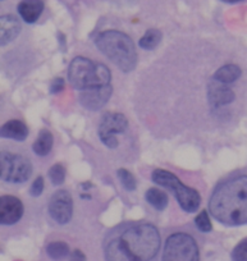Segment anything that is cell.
<instances>
[{
	"mask_svg": "<svg viewBox=\"0 0 247 261\" xmlns=\"http://www.w3.org/2000/svg\"><path fill=\"white\" fill-rule=\"evenodd\" d=\"M195 224L196 227H197V229L204 233L210 232L211 228H213V225H211V222H210V218H209V214L206 210H203V212L196 217Z\"/></svg>",
	"mask_w": 247,
	"mask_h": 261,
	"instance_id": "603a6c76",
	"label": "cell"
},
{
	"mask_svg": "<svg viewBox=\"0 0 247 261\" xmlns=\"http://www.w3.org/2000/svg\"><path fill=\"white\" fill-rule=\"evenodd\" d=\"M21 31V23L14 16L2 17V46L8 45L18 36Z\"/></svg>",
	"mask_w": 247,
	"mask_h": 261,
	"instance_id": "9a60e30c",
	"label": "cell"
},
{
	"mask_svg": "<svg viewBox=\"0 0 247 261\" xmlns=\"http://www.w3.org/2000/svg\"><path fill=\"white\" fill-rule=\"evenodd\" d=\"M215 81V80H214ZM236 95L229 87L224 86L220 82H210L208 86V100L213 108H221L224 105L231 104Z\"/></svg>",
	"mask_w": 247,
	"mask_h": 261,
	"instance_id": "7c38bea8",
	"label": "cell"
},
{
	"mask_svg": "<svg viewBox=\"0 0 247 261\" xmlns=\"http://www.w3.org/2000/svg\"><path fill=\"white\" fill-rule=\"evenodd\" d=\"M112 86L107 85V86H96L90 87V89L81 91L80 95V102L84 108L87 110H99L104 107L108 102V100L112 96Z\"/></svg>",
	"mask_w": 247,
	"mask_h": 261,
	"instance_id": "30bf717a",
	"label": "cell"
},
{
	"mask_svg": "<svg viewBox=\"0 0 247 261\" xmlns=\"http://www.w3.org/2000/svg\"><path fill=\"white\" fill-rule=\"evenodd\" d=\"M154 182L161 187L170 190L177 199L180 206L186 213H195L201 205V196L193 188L187 187L180 180V178L176 177L173 173L164 169H155L151 174Z\"/></svg>",
	"mask_w": 247,
	"mask_h": 261,
	"instance_id": "5b68a950",
	"label": "cell"
},
{
	"mask_svg": "<svg viewBox=\"0 0 247 261\" xmlns=\"http://www.w3.org/2000/svg\"><path fill=\"white\" fill-rule=\"evenodd\" d=\"M23 205L16 196H3L0 199V223L2 224H16L23 215Z\"/></svg>",
	"mask_w": 247,
	"mask_h": 261,
	"instance_id": "8fae6325",
	"label": "cell"
},
{
	"mask_svg": "<svg viewBox=\"0 0 247 261\" xmlns=\"http://www.w3.org/2000/svg\"><path fill=\"white\" fill-rule=\"evenodd\" d=\"M241 77V68L236 64H227L220 67L214 73V80L220 84H232Z\"/></svg>",
	"mask_w": 247,
	"mask_h": 261,
	"instance_id": "e0dca14e",
	"label": "cell"
},
{
	"mask_svg": "<svg viewBox=\"0 0 247 261\" xmlns=\"http://www.w3.org/2000/svg\"><path fill=\"white\" fill-rule=\"evenodd\" d=\"M2 179L9 183L26 182L32 174V165L27 158L4 151L2 154Z\"/></svg>",
	"mask_w": 247,
	"mask_h": 261,
	"instance_id": "52a82bcc",
	"label": "cell"
},
{
	"mask_svg": "<svg viewBox=\"0 0 247 261\" xmlns=\"http://www.w3.org/2000/svg\"><path fill=\"white\" fill-rule=\"evenodd\" d=\"M63 89H64V81H63L62 79H55L54 82L52 84V87H50L52 94H58V92L62 91Z\"/></svg>",
	"mask_w": 247,
	"mask_h": 261,
	"instance_id": "484cf974",
	"label": "cell"
},
{
	"mask_svg": "<svg viewBox=\"0 0 247 261\" xmlns=\"http://www.w3.org/2000/svg\"><path fill=\"white\" fill-rule=\"evenodd\" d=\"M160 248V234L150 223H133L110 236L104 245L107 261H151Z\"/></svg>",
	"mask_w": 247,
	"mask_h": 261,
	"instance_id": "6da1fadb",
	"label": "cell"
},
{
	"mask_svg": "<svg viewBox=\"0 0 247 261\" xmlns=\"http://www.w3.org/2000/svg\"><path fill=\"white\" fill-rule=\"evenodd\" d=\"M42 191H44V178L37 177L31 186V195L37 197V196L41 195Z\"/></svg>",
	"mask_w": 247,
	"mask_h": 261,
	"instance_id": "d4e9b609",
	"label": "cell"
},
{
	"mask_svg": "<svg viewBox=\"0 0 247 261\" xmlns=\"http://www.w3.org/2000/svg\"><path fill=\"white\" fill-rule=\"evenodd\" d=\"M97 49L122 72H131L137 64V53L132 39L115 30L100 32L95 39Z\"/></svg>",
	"mask_w": 247,
	"mask_h": 261,
	"instance_id": "3957f363",
	"label": "cell"
},
{
	"mask_svg": "<svg viewBox=\"0 0 247 261\" xmlns=\"http://www.w3.org/2000/svg\"><path fill=\"white\" fill-rule=\"evenodd\" d=\"M161 37L163 36H161V32L159 30L151 29L149 31H146L145 35L141 37L140 41H138V45H140V47H142L145 50H153L160 44Z\"/></svg>",
	"mask_w": 247,
	"mask_h": 261,
	"instance_id": "d6986e66",
	"label": "cell"
},
{
	"mask_svg": "<svg viewBox=\"0 0 247 261\" xmlns=\"http://www.w3.org/2000/svg\"><path fill=\"white\" fill-rule=\"evenodd\" d=\"M44 11L42 0H22L18 4V13L27 23H34Z\"/></svg>",
	"mask_w": 247,
	"mask_h": 261,
	"instance_id": "4fadbf2b",
	"label": "cell"
},
{
	"mask_svg": "<svg viewBox=\"0 0 247 261\" xmlns=\"http://www.w3.org/2000/svg\"><path fill=\"white\" fill-rule=\"evenodd\" d=\"M233 261H247V238L242 240L232 252Z\"/></svg>",
	"mask_w": 247,
	"mask_h": 261,
	"instance_id": "cb8c5ba5",
	"label": "cell"
},
{
	"mask_svg": "<svg viewBox=\"0 0 247 261\" xmlns=\"http://www.w3.org/2000/svg\"><path fill=\"white\" fill-rule=\"evenodd\" d=\"M163 261H200L195 238L185 232L170 234L164 246Z\"/></svg>",
	"mask_w": 247,
	"mask_h": 261,
	"instance_id": "8992f818",
	"label": "cell"
},
{
	"mask_svg": "<svg viewBox=\"0 0 247 261\" xmlns=\"http://www.w3.org/2000/svg\"><path fill=\"white\" fill-rule=\"evenodd\" d=\"M0 135L4 139H11L14 141H23L29 136V128L21 120H9L0 129Z\"/></svg>",
	"mask_w": 247,
	"mask_h": 261,
	"instance_id": "5bb4252c",
	"label": "cell"
},
{
	"mask_svg": "<svg viewBox=\"0 0 247 261\" xmlns=\"http://www.w3.org/2000/svg\"><path fill=\"white\" fill-rule=\"evenodd\" d=\"M49 214L58 224H67L73 215V200L68 191H57L49 201Z\"/></svg>",
	"mask_w": 247,
	"mask_h": 261,
	"instance_id": "9c48e42d",
	"label": "cell"
},
{
	"mask_svg": "<svg viewBox=\"0 0 247 261\" xmlns=\"http://www.w3.org/2000/svg\"><path fill=\"white\" fill-rule=\"evenodd\" d=\"M53 144H54V137H53V135L47 129H42L40 130L36 141L32 145V149H34L36 155L45 156V155H47L52 151Z\"/></svg>",
	"mask_w": 247,
	"mask_h": 261,
	"instance_id": "2e32d148",
	"label": "cell"
},
{
	"mask_svg": "<svg viewBox=\"0 0 247 261\" xmlns=\"http://www.w3.org/2000/svg\"><path fill=\"white\" fill-rule=\"evenodd\" d=\"M127 118L120 113H107L99 125V136L103 144L109 149L118 146L117 135L125 132L127 128Z\"/></svg>",
	"mask_w": 247,
	"mask_h": 261,
	"instance_id": "ba28073f",
	"label": "cell"
},
{
	"mask_svg": "<svg viewBox=\"0 0 247 261\" xmlns=\"http://www.w3.org/2000/svg\"><path fill=\"white\" fill-rule=\"evenodd\" d=\"M110 71L107 65L92 62L89 58H75L68 68V80L70 85L81 91L90 87L107 86L110 82Z\"/></svg>",
	"mask_w": 247,
	"mask_h": 261,
	"instance_id": "277c9868",
	"label": "cell"
},
{
	"mask_svg": "<svg viewBox=\"0 0 247 261\" xmlns=\"http://www.w3.org/2000/svg\"><path fill=\"white\" fill-rule=\"evenodd\" d=\"M69 261H86V256L81 250H75L70 253Z\"/></svg>",
	"mask_w": 247,
	"mask_h": 261,
	"instance_id": "4316f807",
	"label": "cell"
},
{
	"mask_svg": "<svg viewBox=\"0 0 247 261\" xmlns=\"http://www.w3.org/2000/svg\"><path fill=\"white\" fill-rule=\"evenodd\" d=\"M221 2H224V3H238V2H241V0H221Z\"/></svg>",
	"mask_w": 247,
	"mask_h": 261,
	"instance_id": "83f0119b",
	"label": "cell"
},
{
	"mask_svg": "<svg viewBox=\"0 0 247 261\" xmlns=\"http://www.w3.org/2000/svg\"><path fill=\"white\" fill-rule=\"evenodd\" d=\"M118 178H119L120 183L127 191L136 190V179L131 172L126 169H119L118 170Z\"/></svg>",
	"mask_w": 247,
	"mask_h": 261,
	"instance_id": "7402d4cb",
	"label": "cell"
},
{
	"mask_svg": "<svg viewBox=\"0 0 247 261\" xmlns=\"http://www.w3.org/2000/svg\"><path fill=\"white\" fill-rule=\"evenodd\" d=\"M49 177L52 179L53 185L59 186L64 182L65 179V168L62 164L53 165L49 169Z\"/></svg>",
	"mask_w": 247,
	"mask_h": 261,
	"instance_id": "44dd1931",
	"label": "cell"
},
{
	"mask_svg": "<svg viewBox=\"0 0 247 261\" xmlns=\"http://www.w3.org/2000/svg\"><path fill=\"white\" fill-rule=\"evenodd\" d=\"M46 252L54 260H62L69 253V247L64 242H52L46 247Z\"/></svg>",
	"mask_w": 247,
	"mask_h": 261,
	"instance_id": "ffe728a7",
	"label": "cell"
},
{
	"mask_svg": "<svg viewBox=\"0 0 247 261\" xmlns=\"http://www.w3.org/2000/svg\"><path fill=\"white\" fill-rule=\"evenodd\" d=\"M145 199L154 209L156 210H164L168 206V196L167 193L163 192L160 190H156V188H150L147 190L145 195Z\"/></svg>",
	"mask_w": 247,
	"mask_h": 261,
	"instance_id": "ac0fdd59",
	"label": "cell"
},
{
	"mask_svg": "<svg viewBox=\"0 0 247 261\" xmlns=\"http://www.w3.org/2000/svg\"><path fill=\"white\" fill-rule=\"evenodd\" d=\"M209 212L224 225L247 223V175H237L221 182L209 201Z\"/></svg>",
	"mask_w": 247,
	"mask_h": 261,
	"instance_id": "7a4b0ae2",
	"label": "cell"
}]
</instances>
